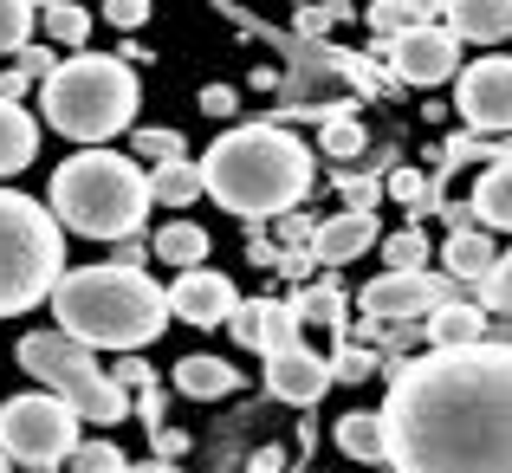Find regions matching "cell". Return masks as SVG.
Returning a JSON list of instances; mask_svg holds the SVG:
<instances>
[{
    "label": "cell",
    "instance_id": "8",
    "mask_svg": "<svg viewBox=\"0 0 512 473\" xmlns=\"http://www.w3.org/2000/svg\"><path fill=\"white\" fill-rule=\"evenodd\" d=\"M0 454L33 473H46L52 461H72L78 454V415L59 396H13L0 402Z\"/></svg>",
    "mask_w": 512,
    "mask_h": 473
},
{
    "label": "cell",
    "instance_id": "9",
    "mask_svg": "<svg viewBox=\"0 0 512 473\" xmlns=\"http://www.w3.org/2000/svg\"><path fill=\"white\" fill-rule=\"evenodd\" d=\"M357 305H363V318L370 324H428L435 312H448L454 305V279L448 273H383V279H370V286L357 292Z\"/></svg>",
    "mask_w": 512,
    "mask_h": 473
},
{
    "label": "cell",
    "instance_id": "41",
    "mask_svg": "<svg viewBox=\"0 0 512 473\" xmlns=\"http://www.w3.org/2000/svg\"><path fill=\"white\" fill-rule=\"evenodd\" d=\"M331 20H350V13L344 7H325V13H305L299 26H305V33H318V26H331Z\"/></svg>",
    "mask_w": 512,
    "mask_h": 473
},
{
    "label": "cell",
    "instance_id": "12",
    "mask_svg": "<svg viewBox=\"0 0 512 473\" xmlns=\"http://www.w3.org/2000/svg\"><path fill=\"white\" fill-rule=\"evenodd\" d=\"M240 312V292L227 273H214V266H195V273H182L169 286V318L195 324V331H214V324H227Z\"/></svg>",
    "mask_w": 512,
    "mask_h": 473
},
{
    "label": "cell",
    "instance_id": "19",
    "mask_svg": "<svg viewBox=\"0 0 512 473\" xmlns=\"http://www.w3.org/2000/svg\"><path fill=\"white\" fill-rule=\"evenodd\" d=\"M331 441H338L350 461H363V467H389V441H383V415H376V409H350V415H338Z\"/></svg>",
    "mask_w": 512,
    "mask_h": 473
},
{
    "label": "cell",
    "instance_id": "24",
    "mask_svg": "<svg viewBox=\"0 0 512 473\" xmlns=\"http://www.w3.org/2000/svg\"><path fill=\"white\" fill-rule=\"evenodd\" d=\"M150 253H156V260H169V266H182V273H195V266L208 260V227H195V221H169V227H156Z\"/></svg>",
    "mask_w": 512,
    "mask_h": 473
},
{
    "label": "cell",
    "instance_id": "35",
    "mask_svg": "<svg viewBox=\"0 0 512 473\" xmlns=\"http://www.w3.org/2000/svg\"><path fill=\"white\" fill-rule=\"evenodd\" d=\"M13 72H20L26 85H33V78H39V85H46V78L59 72V52H52V46H26L20 59H13Z\"/></svg>",
    "mask_w": 512,
    "mask_h": 473
},
{
    "label": "cell",
    "instance_id": "36",
    "mask_svg": "<svg viewBox=\"0 0 512 473\" xmlns=\"http://www.w3.org/2000/svg\"><path fill=\"white\" fill-rule=\"evenodd\" d=\"M104 20L124 26V33H137V26H150V0H111V7H104Z\"/></svg>",
    "mask_w": 512,
    "mask_h": 473
},
{
    "label": "cell",
    "instance_id": "26",
    "mask_svg": "<svg viewBox=\"0 0 512 473\" xmlns=\"http://www.w3.org/2000/svg\"><path fill=\"white\" fill-rule=\"evenodd\" d=\"M435 0H383V7H370V26L383 39H396V33H415V26H428L435 20Z\"/></svg>",
    "mask_w": 512,
    "mask_h": 473
},
{
    "label": "cell",
    "instance_id": "14",
    "mask_svg": "<svg viewBox=\"0 0 512 473\" xmlns=\"http://www.w3.org/2000/svg\"><path fill=\"white\" fill-rule=\"evenodd\" d=\"M266 389H273L279 402L312 409V402L331 389V357H318V350H305V344L279 350V357H266Z\"/></svg>",
    "mask_w": 512,
    "mask_h": 473
},
{
    "label": "cell",
    "instance_id": "18",
    "mask_svg": "<svg viewBox=\"0 0 512 473\" xmlns=\"http://www.w3.org/2000/svg\"><path fill=\"white\" fill-rule=\"evenodd\" d=\"M175 389H182L188 402H221V396H234V389H240V363L195 350V357L175 363Z\"/></svg>",
    "mask_w": 512,
    "mask_h": 473
},
{
    "label": "cell",
    "instance_id": "43",
    "mask_svg": "<svg viewBox=\"0 0 512 473\" xmlns=\"http://www.w3.org/2000/svg\"><path fill=\"white\" fill-rule=\"evenodd\" d=\"M117 473H130V467H117Z\"/></svg>",
    "mask_w": 512,
    "mask_h": 473
},
{
    "label": "cell",
    "instance_id": "15",
    "mask_svg": "<svg viewBox=\"0 0 512 473\" xmlns=\"http://www.w3.org/2000/svg\"><path fill=\"white\" fill-rule=\"evenodd\" d=\"M376 214L370 208H344V214H331V221H318V234H312V266H350V260H363V253L376 247Z\"/></svg>",
    "mask_w": 512,
    "mask_h": 473
},
{
    "label": "cell",
    "instance_id": "39",
    "mask_svg": "<svg viewBox=\"0 0 512 473\" xmlns=\"http://www.w3.org/2000/svg\"><path fill=\"white\" fill-rule=\"evenodd\" d=\"M247 260H253V266H273V273H279V260H286V247H273L266 234H253V240H247Z\"/></svg>",
    "mask_w": 512,
    "mask_h": 473
},
{
    "label": "cell",
    "instance_id": "6",
    "mask_svg": "<svg viewBox=\"0 0 512 473\" xmlns=\"http://www.w3.org/2000/svg\"><path fill=\"white\" fill-rule=\"evenodd\" d=\"M65 279V227L46 201L0 188V318L33 312Z\"/></svg>",
    "mask_w": 512,
    "mask_h": 473
},
{
    "label": "cell",
    "instance_id": "22",
    "mask_svg": "<svg viewBox=\"0 0 512 473\" xmlns=\"http://www.w3.org/2000/svg\"><path fill=\"white\" fill-rule=\"evenodd\" d=\"M467 214H480V227H500V234H512V156H500L487 175H480Z\"/></svg>",
    "mask_w": 512,
    "mask_h": 473
},
{
    "label": "cell",
    "instance_id": "13",
    "mask_svg": "<svg viewBox=\"0 0 512 473\" xmlns=\"http://www.w3.org/2000/svg\"><path fill=\"white\" fill-rule=\"evenodd\" d=\"M227 331L247 350H260V357H279V350L299 344V312H292L286 299H240V312L227 318Z\"/></svg>",
    "mask_w": 512,
    "mask_h": 473
},
{
    "label": "cell",
    "instance_id": "23",
    "mask_svg": "<svg viewBox=\"0 0 512 473\" xmlns=\"http://www.w3.org/2000/svg\"><path fill=\"white\" fill-rule=\"evenodd\" d=\"M195 195H208L201 188V162H163V169H150V208H195Z\"/></svg>",
    "mask_w": 512,
    "mask_h": 473
},
{
    "label": "cell",
    "instance_id": "30",
    "mask_svg": "<svg viewBox=\"0 0 512 473\" xmlns=\"http://www.w3.org/2000/svg\"><path fill=\"white\" fill-rule=\"evenodd\" d=\"M383 260H389V273H422V260H428L422 227H396V234L383 240Z\"/></svg>",
    "mask_w": 512,
    "mask_h": 473
},
{
    "label": "cell",
    "instance_id": "21",
    "mask_svg": "<svg viewBox=\"0 0 512 473\" xmlns=\"http://www.w3.org/2000/svg\"><path fill=\"white\" fill-rule=\"evenodd\" d=\"M39 156V124L26 104H0V175H20Z\"/></svg>",
    "mask_w": 512,
    "mask_h": 473
},
{
    "label": "cell",
    "instance_id": "37",
    "mask_svg": "<svg viewBox=\"0 0 512 473\" xmlns=\"http://www.w3.org/2000/svg\"><path fill=\"white\" fill-rule=\"evenodd\" d=\"M201 111H208V117H234L240 111V91L234 85H208V91H201Z\"/></svg>",
    "mask_w": 512,
    "mask_h": 473
},
{
    "label": "cell",
    "instance_id": "29",
    "mask_svg": "<svg viewBox=\"0 0 512 473\" xmlns=\"http://www.w3.org/2000/svg\"><path fill=\"white\" fill-rule=\"evenodd\" d=\"M156 162V169H163V162H182L188 156V143L175 137V130H163V124H150V130H137V137H130V162Z\"/></svg>",
    "mask_w": 512,
    "mask_h": 473
},
{
    "label": "cell",
    "instance_id": "20",
    "mask_svg": "<svg viewBox=\"0 0 512 473\" xmlns=\"http://www.w3.org/2000/svg\"><path fill=\"white\" fill-rule=\"evenodd\" d=\"M422 331H428V350H467V344H487V312L467 305V299H454L448 312H435Z\"/></svg>",
    "mask_w": 512,
    "mask_h": 473
},
{
    "label": "cell",
    "instance_id": "2",
    "mask_svg": "<svg viewBox=\"0 0 512 473\" xmlns=\"http://www.w3.org/2000/svg\"><path fill=\"white\" fill-rule=\"evenodd\" d=\"M312 150L279 124H240L221 130L201 156V188L234 221H286L312 195Z\"/></svg>",
    "mask_w": 512,
    "mask_h": 473
},
{
    "label": "cell",
    "instance_id": "31",
    "mask_svg": "<svg viewBox=\"0 0 512 473\" xmlns=\"http://www.w3.org/2000/svg\"><path fill=\"white\" fill-rule=\"evenodd\" d=\"M376 370H383V363H376V350L344 344V337H338V350H331V383H338V376H344V383H363V376H376Z\"/></svg>",
    "mask_w": 512,
    "mask_h": 473
},
{
    "label": "cell",
    "instance_id": "42",
    "mask_svg": "<svg viewBox=\"0 0 512 473\" xmlns=\"http://www.w3.org/2000/svg\"><path fill=\"white\" fill-rule=\"evenodd\" d=\"M0 473H13V461H7V454H0Z\"/></svg>",
    "mask_w": 512,
    "mask_h": 473
},
{
    "label": "cell",
    "instance_id": "17",
    "mask_svg": "<svg viewBox=\"0 0 512 473\" xmlns=\"http://www.w3.org/2000/svg\"><path fill=\"white\" fill-rule=\"evenodd\" d=\"M441 260H448L454 286H487V273L500 266V247H493L487 227H454L448 247H441Z\"/></svg>",
    "mask_w": 512,
    "mask_h": 473
},
{
    "label": "cell",
    "instance_id": "10",
    "mask_svg": "<svg viewBox=\"0 0 512 473\" xmlns=\"http://www.w3.org/2000/svg\"><path fill=\"white\" fill-rule=\"evenodd\" d=\"M454 111L474 137H512V59H474L454 78Z\"/></svg>",
    "mask_w": 512,
    "mask_h": 473
},
{
    "label": "cell",
    "instance_id": "4",
    "mask_svg": "<svg viewBox=\"0 0 512 473\" xmlns=\"http://www.w3.org/2000/svg\"><path fill=\"white\" fill-rule=\"evenodd\" d=\"M46 208H52V221L72 227V234L117 240V247H124V240L150 221V175L117 150H78L52 169Z\"/></svg>",
    "mask_w": 512,
    "mask_h": 473
},
{
    "label": "cell",
    "instance_id": "40",
    "mask_svg": "<svg viewBox=\"0 0 512 473\" xmlns=\"http://www.w3.org/2000/svg\"><path fill=\"white\" fill-rule=\"evenodd\" d=\"M279 234H286V253H292V240H312L318 227L305 221V214H286V221H279Z\"/></svg>",
    "mask_w": 512,
    "mask_h": 473
},
{
    "label": "cell",
    "instance_id": "28",
    "mask_svg": "<svg viewBox=\"0 0 512 473\" xmlns=\"http://www.w3.org/2000/svg\"><path fill=\"white\" fill-rule=\"evenodd\" d=\"M33 26H39V13L26 7V0H0V52L20 59V52L33 46Z\"/></svg>",
    "mask_w": 512,
    "mask_h": 473
},
{
    "label": "cell",
    "instance_id": "38",
    "mask_svg": "<svg viewBox=\"0 0 512 473\" xmlns=\"http://www.w3.org/2000/svg\"><path fill=\"white\" fill-rule=\"evenodd\" d=\"M325 150H331V156H357V150H363V130H357V124H331V130H325Z\"/></svg>",
    "mask_w": 512,
    "mask_h": 473
},
{
    "label": "cell",
    "instance_id": "34",
    "mask_svg": "<svg viewBox=\"0 0 512 473\" xmlns=\"http://www.w3.org/2000/svg\"><path fill=\"white\" fill-rule=\"evenodd\" d=\"M389 195L409 201V214H428V208H435V182H422V175H409V169H402L396 182H389Z\"/></svg>",
    "mask_w": 512,
    "mask_h": 473
},
{
    "label": "cell",
    "instance_id": "32",
    "mask_svg": "<svg viewBox=\"0 0 512 473\" xmlns=\"http://www.w3.org/2000/svg\"><path fill=\"white\" fill-rule=\"evenodd\" d=\"M480 312L487 318H512V253H500V266L487 273V286H480Z\"/></svg>",
    "mask_w": 512,
    "mask_h": 473
},
{
    "label": "cell",
    "instance_id": "3",
    "mask_svg": "<svg viewBox=\"0 0 512 473\" xmlns=\"http://www.w3.org/2000/svg\"><path fill=\"white\" fill-rule=\"evenodd\" d=\"M59 331L85 350H143L169 331V292L143 266H78L52 286Z\"/></svg>",
    "mask_w": 512,
    "mask_h": 473
},
{
    "label": "cell",
    "instance_id": "33",
    "mask_svg": "<svg viewBox=\"0 0 512 473\" xmlns=\"http://www.w3.org/2000/svg\"><path fill=\"white\" fill-rule=\"evenodd\" d=\"M72 467H78V473H117V467H130V461H124V454L111 448V441H78Z\"/></svg>",
    "mask_w": 512,
    "mask_h": 473
},
{
    "label": "cell",
    "instance_id": "1",
    "mask_svg": "<svg viewBox=\"0 0 512 473\" xmlns=\"http://www.w3.org/2000/svg\"><path fill=\"white\" fill-rule=\"evenodd\" d=\"M383 441L396 473H512V344L389 363Z\"/></svg>",
    "mask_w": 512,
    "mask_h": 473
},
{
    "label": "cell",
    "instance_id": "16",
    "mask_svg": "<svg viewBox=\"0 0 512 473\" xmlns=\"http://www.w3.org/2000/svg\"><path fill=\"white\" fill-rule=\"evenodd\" d=\"M441 26L461 46H500V39H512V0H448Z\"/></svg>",
    "mask_w": 512,
    "mask_h": 473
},
{
    "label": "cell",
    "instance_id": "5",
    "mask_svg": "<svg viewBox=\"0 0 512 473\" xmlns=\"http://www.w3.org/2000/svg\"><path fill=\"white\" fill-rule=\"evenodd\" d=\"M39 104H46V124L59 130V137L104 150L117 130L137 124L143 78H137V65L117 59V52H72V59H59V72L39 85Z\"/></svg>",
    "mask_w": 512,
    "mask_h": 473
},
{
    "label": "cell",
    "instance_id": "11",
    "mask_svg": "<svg viewBox=\"0 0 512 473\" xmlns=\"http://www.w3.org/2000/svg\"><path fill=\"white\" fill-rule=\"evenodd\" d=\"M376 52H383V65L402 78V85H448V78H461V39H454L441 20L383 39Z\"/></svg>",
    "mask_w": 512,
    "mask_h": 473
},
{
    "label": "cell",
    "instance_id": "25",
    "mask_svg": "<svg viewBox=\"0 0 512 473\" xmlns=\"http://www.w3.org/2000/svg\"><path fill=\"white\" fill-rule=\"evenodd\" d=\"M39 26H46V39H52V52H85V39H91V13L85 7H72V0H52V7H39Z\"/></svg>",
    "mask_w": 512,
    "mask_h": 473
},
{
    "label": "cell",
    "instance_id": "7",
    "mask_svg": "<svg viewBox=\"0 0 512 473\" xmlns=\"http://www.w3.org/2000/svg\"><path fill=\"white\" fill-rule=\"evenodd\" d=\"M20 370L46 383V396H59L78 422H98V428H117L130 415V396L111 383L98 357L85 344H72L65 331H26L20 337Z\"/></svg>",
    "mask_w": 512,
    "mask_h": 473
},
{
    "label": "cell",
    "instance_id": "27",
    "mask_svg": "<svg viewBox=\"0 0 512 473\" xmlns=\"http://www.w3.org/2000/svg\"><path fill=\"white\" fill-rule=\"evenodd\" d=\"M292 312H299V324L312 318V324H338V331H344V292L331 286V279H325V286H305L299 299H292Z\"/></svg>",
    "mask_w": 512,
    "mask_h": 473
}]
</instances>
